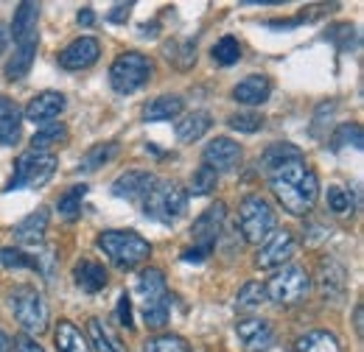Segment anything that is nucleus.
Instances as JSON below:
<instances>
[{"label": "nucleus", "instance_id": "1", "mask_svg": "<svg viewBox=\"0 0 364 352\" xmlns=\"http://www.w3.org/2000/svg\"><path fill=\"white\" fill-rule=\"evenodd\" d=\"M269 187H272L274 199L280 202V207L289 216L303 219L317 204L319 179L303 157L300 160H289V163L277 165L274 171H269Z\"/></svg>", "mask_w": 364, "mask_h": 352}, {"label": "nucleus", "instance_id": "2", "mask_svg": "<svg viewBox=\"0 0 364 352\" xmlns=\"http://www.w3.org/2000/svg\"><path fill=\"white\" fill-rule=\"evenodd\" d=\"M95 243L121 271H132L151 258V243L132 229H104L98 232Z\"/></svg>", "mask_w": 364, "mask_h": 352}, {"label": "nucleus", "instance_id": "3", "mask_svg": "<svg viewBox=\"0 0 364 352\" xmlns=\"http://www.w3.org/2000/svg\"><path fill=\"white\" fill-rule=\"evenodd\" d=\"M143 213L160 224H177L188 213V193L171 179L154 182L143 199Z\"/></svg>", "mask_w": 364, "mask_h": 352}, {"label": "nucleus", "instance_id": "4", "mask_svg": "<svg viewBox=\"0 0 364 352\" xmlns=\"http://www.w3.org/2000/svg\"><path fill=\"white\" fill-rule=\"evenodd\" d=\"M9 308L17 324L26 330V336H40L48 330V305L46 297L31 285H17L9 291Z\"/></svg>", "mask_w": 364, "mask_h": 352}, {"label": "nucleus", "instance_id": "5", "mask_svg": "<svg viewBox=\"0 0 364 352\" xmlns=\"http://www.w3.org/2000/svg\"><path fill=\"white\" fill-rule=\"evenodd\" d=\"M264 291H267V299H272L274 305L291 308L311 294V277L303 265H283L277 274L269 277Z\"/></svg>", "mask_w": 364, "mask_h": 352}, {"label": "nucleus", "instance_id": "6", "mask_svg": "<svg viewBox=\"0 0 364 352\" xmlns=\"http://www.w3.org/2000/svg\"><path fill=\"white\" fill-rule=\"evenodd\" d=\"M238 226L244 241L250 243H264L274 229V207L272 202H267L258 193H250L241 199L238 204Z\"/></svg>", "mask_w": 364, "mask_h": 352}, {"label": "nucleus", "instance_id": "7", "mask_svg": "<svg viewBox=\"0 0 364 352\" xmlns=\"http://www.w3.org/2000/svg\"><path fill=\"white\" fill-rule=\"evenodd\" d=\"M149 82H151V62H149V56H143L137 50L121 53L109 67V84L121 95H132L146 87Z\"/></svg>", "mask_w": 364, "mask_h": 352}, {"label": "nucleus", "instance_id": "8", "mask_svg": "<svg viewBox=\"0 0 364 352\" xmlns=\"http://www.w3.org/2000/svg\"><path fill=\"white\" fill-rule=\"evenodd\" d=\"M56 174V157L28 151L14 163V174L6 185V193H14L20 187H43Z\"/></svg>", "mask_w": 364, "mask_h": 352}, {"label": "nucleus", "instance_id": "9", "mask_svg": "<svg viewBox=\"0 0 364 352\" xmlns=\"http://www.w3.org/2000/svg\"><path fill=\"white\" fill-rule=\"evenodd\" d=\"M297 252V241L289 229H272L269 238L261 243L258 255H255V265L258 268H277L286 265Z\"/></svg>", "mask_w": 364, "mask_h": 352}, {"label": "nucleus", "instance_id": "10", "mask_svg": "<svg viewBox=\"0 0 364 352\" xmlns=\"http://www.w3.org/2000/svg\"><path fill=\"white\" fill-rule=\"evenodd\" d=\"M235 339L244 352H267L274 344V330L267 319L244 316L235 321Z\"/></svg>", "mask_w": 364, "mask_h": 352}, {"label": "nucleus", "instance_id": "11", "mask_svg": "<svg viewBox=\"0 0 364 352\" xmlns=\"http://www.w3.org/2000/svg\"><path fill=\"white\" fill-rule=\"evenodd\" d=\"M228 219V204L225 202H216L210 204L199 219L193 221L191 226V238H193V246H205V249H216V241L222 235V226Z\"/></svg>", "mask_w": 364, "mask_h": 352}, {"label": "nucleus", "instance_id": "12", "mask_svg": "<svg viewBox=\"0 0 364 352\" xmlns=\"http://www.w3.org/2000/svg\"><path fill=\"white\" fill-rule=\"evenodd\" d=\"M202 160H205L202 165L213 168L216 174H228V171H235L241 163V145L232 137H216L205 145Z\"/></svg>", "mask_w": 364, "mask_h": 352}, {"label": "nucleus", "instance_id": "13", "mask_svg": "<svg viewBox=\"0 0 364 352\" xmlns=\"http://www.w3.org/2000/svg\"><path fill=\"white\" fill-rule=\"evenodd\" d=\"M98 56H101L98 40L95 37H79V40H73V43L59 53V67L62 70H70V73L87 70V67H92L98 62Z\"/></svg>", "mask_w": 364, "mask_h": 352}, {"label": "nucleus", "instance_id": "14", "mask_svg": "<svg viewBox=\"0 0 364 352\" xmlns=\"http://www.w3.org/2000/svg\"><path fill=\"white\" fill-rule=\"evenodd\" d=\"M65 106H68V101H65V95L62 92H53V89H46V92H40V95H34L31 101H28V106H26V118L31 121V123H50V121H56L62 112H65Z\"/></svg>", "mask_w": 364, "mask_h": 352}, {"label": "nucleus", "instance_id": "15", "mask_svg": "<svg viewBox=\"0 0 364 352\" xmlns=\"http://www.w3.org/2000/svg\"><path fill=\"white\" fill-rule=\"evenodd\" d=\"M37 23H40V6L37 3H20L17 6V11H14V20H11V40L17 45H26V43H34V40H40L37 37Z\"/></svg>", "mask_w": 364, "mask_h": 352}, {"label": "nucleus", "instance_id": "16", "mask_svg": "<svg viewBox=\"0 0 364 352\" xmlns=\"http://www.w3.org/2000/svg\"><path fill=\"white\" fill-rule=\"evenodd\" d=\"M272 95V82L267 76H247L232 87V98L244 106H261Z\"/></svg>", "mask_w": 364, "mask_h": 352}, {"label": "nucleus", "instance_id": "17", "mask_svg": "<svg viewBox=\"0 0 364 352\" xmlns=\"http://www.w3.org/2000/svg\"><path fill=\"white\" fill-rule=\"evenodd\" d=\"M23 134V112L9 98L0 95V145H17Z\"/></svg>", "mask_w": 364, "mask_h": 352}, {"label": "nucleus", "instance_id": "18", "mask_svg": "<svg viewBox=\"0 0 364 352\" xmlns=\"http://www.w3.org/2000/svg\"><path fill=\"white\" fill-rule=\"evenodd\" d=\"M154 182H157V179H154V174H149V171H127V174H121L115 179L112 193H115L118 199H129V202L146 199V193L151 190Z\"/></svg>", "mask_w": 364, "mask_h": 352}, {"label": "nucleus", "instance_id": "19", "mask_svg": "<svg viewBox=\"0 0 364 352\" xmlns=\"http://www.w3.org/2000/svg\"><path fill=\"white\" fill-rule=\"evenodd\" d=\"M73 280L85 294H98V291L107 288V268L92 258H82L73 265Z\"/></svg>", "mask_w": 364, "mask_h": 352}, {"label": "nucleus", "instance_id": "20", "mask_svg": "<svg viewBox=\"0 0 364 352\" xmlns=\"http://www.w3.org/2000/svg\"><path fill=\"white\" fill-rule=\"evenodd\" d=\"M46 229H48V210L40 207V210H34L28 219H23L14 226V241L20 246H40L46 241Z\"/></svg>", "mask_w": 364, "mask_h": 352}, {"label": "nucleus", "instance_id": "21", "mask_svg": "<svg viewBox=\"0 0 364 352\" xmlns=\"http://www.w3.org/2000/svg\"><path fill=\"white\" fill-rule=\"evenodd\" d=\"M348 274L336 260H322L319 263V288L325 294V299H342L345 288H348Z\"/></svg>", "mask_w": 364, "mask_h": 352}, {"label": "nucleus", "instance_id": "22", "mask_svg": "<svg viewBox=\"0 0 364 352\" xmlns=\"http://www.w3.org/2000/svg\"><path fill=\"white\" fill-rule=\"evenodd\" d=\"M182 106H185V101H182L180 95H157L154 101H149L143 106V121H149V123L174 121L182 112Z\"/></svg>", "mask_w": 364, "mask_h": 352}, {"label": "nucleus", "instance_id": "23", "mask_svg": "<svg viewBox=\"0 0 364 352\" xmlns=\"http://www.w3.org/2000/svg\"><path fill=\"white\" fill-rule=\"evenodd\" d=\"M210 126H213L210 112L193 109V112H188L185 118L177 121V137H180L182 143H193V140H202L205 134L210 132Z\"/></svg>", "mask_w": 364, "mask_h": 352}, {"label": "nucleus", "instance_id": "24", "mask_svg": "<svg viewBox=\"0 0 364 352\" xmlns=\"http://www.w3.org/2000/svg\"><path fill=\"white\" fill-rule=\"evenodd\" d=\"M87 336H90V344L95 347V352H127L124 341L112 333V327L101 319H90L87 321Z\"/></svg>", "mask_w": 364, "mask_h": 352}, {"label": "nucleus", "instance_id": "25", "mask_svg": "<svg viewBox=\"0 0 364 352\" xmlns=\"http://www.w3.org/2000/svg\"><path fill=\"white\" fill-rule=\"evenodd\" d=\"M37 45H40V40L17 45L14 56L6 62V79H9V82H20V79L28 76V70H31V65H34V56H37Z\"/></svg>", "mask_w": 364, "mask_h": 352}, {"label": "nucleus", "instance_id": "26", "mask_svg": "<svg viewBox=\"0 0 364 352\" xmlns=\"http://www.w3.org/2000/svg\"><path fill=\"white\" fill-rule=\"evenodd\" d=\"M53 341H56V350L59 352H90V344L85 341L82 330H79L73 321H68V319H62V321L56 324Z\"/></svg>", "mask_w": 364, "mask_h": 352}, {"label": "nucleus", "instance_id": "27", "mask_svg": "<svg viewBox=\"0 0 364 352\" xmlns=\"http://www.w3.org/2000/svg\"><path fill=\"white\" fill-rule=\"evenodd\" d=\"M294 352H342L339 339L328 330H309L294 341Z\"/></svg>", "mask_w": 364, "mask_h": 352}, {"label": "nucleus", "instance_id": "28", "mask_svg": "<svg viewBox=\"0 0 364 352\" xmlns=\"http://www.w3.org/2000/svg\"><path fill=\"white\" fill-rule=\"evenodd\" d=\"M137 291L143 299H157V297H166L168 294V285H166V274L160 268H143L140 277H137Z\"/></svg>", "mask_w": 364, "mask_h": 352}, {"label": "nucleus", "instance_id": "29", "mask_svg": "<svg viewBox=\"0 0 364 352\" xmlns=\"http://www.w3.org/2000/svg\"><path fill=\"white\" fill-rule=\"evenodd\" d=\"M168 316H171V299H168V294L166 297H157V299H143V321L151 330L166 327L168 324Z\"/></svg>", "mask_w": 364, "mask_h": 352}, {"label": "nucleus", "instance_id": "30", "mask_svg": "<svg viewBox=\"0 0 364 352\" xmlns=\"http://www.w3.org/2000/svg\"><path fill=\"white\" fill-rule=\"evenodd\" d=\"M85 196H87V185H76V187L65 190V193L59 196V202H56L59 216L65 221L79 219V216H82V202H85Z\"/></svg>", "mask_w": 364, "mask_h": 352}, {"label": "nucleus", "instance_id": "31", "mask_svg": "<svg viewBox=\"0 0 364 352\" xmlns=\"http://www.w3.org/2000/svg\"><path fill=\"white\" fill-rule=\"evenodd\" d=\"M68 140V129L62 123H46L43 129H37V134L31 137V151L37 154H48V148L59 145Z\"/></svg>", "mask_w": 364, "mask_h": 352}, {"label": "nucleus", "instance_id": "32", "mask_svg": "<svg viewBox=\"0 0 364 352\" xmlns=\"http://www.w3.org/2000/svg\"><path fill=\"white\" fill-rule=\"evenodd\" d=\"M115 154H118V143H98V145H92L90 151L82 157L79 171H98L109 160H115Z\"/></svg>", "mask_w": 364, "mask_h": 352}, {"label": "nucleus", "instance_id": "33", "mask_svg": "<svg viewBox=\"0 0 364 352\" xmlns=\"http://www.w3.org/2000/svg\"><path fill=\"white\" fill-rule=\"evenodd\" d=\"M300 157H303V154H300L297 145H291V143H274V145H269V148L264 151L261 163H264L267 171H274L277 165H283V163H289V160H300Z\"/></svg>", "mask_w": 364, "mask_h": 352}, {"label": "nucleus", "instance_id": "34", "mask_svg": "<svg viewBox=\"0 0 364 352\" xmlns=\"http://www.w3.org/2000/svg\"><path fill=\"white\" fill-rule=\"evenodd\" d=\"M143 352H191V344L177 336V333H163V336H151L143 341Z\"/></svg>", "mask_w": 364, "mask_h": 352}, {"label": "nucleus", "instance_id": "35", "mask_svg": "<svg viewBox=\"0 0 364 352\" xmlns=\"http://www.w3.org/2000/svg\"><path fill=\"white\" fill-rule=\"evenodd\" d=\"M325 202H328V210L333 216H350L353 213V193L348 187H342V185H331Z\"/></svg>", "mask_w": 364, "mask_h": 352}, {"label": "nucleus", "instance_id": "36", "mask_svg": "<svg viewBox=\"0 0 364 352\" xmlns=\"http://www.w3.org/2000/svg\"><path fill=\"white\" fill-rule=\"evenodd\" d=\"M210 56H213V62H216V65L230 67V65H235V62L241 59V43L228 34V37H222L219 43L210 48Z\"/></svg>", "mask_w": 364, "mask_h": 352}, {"label": "nucleus", "instance_id": "37", "mask_svg": "<svg viewBox=\"0 0 364 352\" xmlns=\"http://www.w3.org/2000/svg\"><path fill=\"white\" fill-rule=\"evenodd\" d=\"M166 59L174 65V67H180V70H188V67H193V62H196V43L193 40H182V43H174L166 48Z\"/></svg>", "mask_w": 364, "mask_h": 352}, {"label": "nucleus", "instance_id": "38", "mask_svg": "<svg viewBox=\"0 0 364 352\" xmlns=\"http://www.w3.org/2000/svg\"><path fill=\"white\" fill-rule=\"evenodd\" d=\"M364 143V134H362V126L359 123H342L336 132H333V137H331V148H362Z\"/></svg>", "mask_w": 364, "mask_h": 352}, {"label": "nucleus", "instance_id": "39", "mask_svg": "<svg viewBox=\"0 0 364 352\" xmlns=\"http://www.w3.org/2000/svg\"><path fill=\"white\" fill-rule=\"evenodd\" d=\"M216 185H219V174L208 165H199L191 176V193L193 196H210L216 190Z\"/></svg>", "mask_w": 364, "mask_h": 352}, {"label": "nucleus", "instance_id": "40", "mask_svg": "<svg viewBox=\"0 0 364 352\" xmlns=\"http://www.w3.org/2000/svg\"><path fill=\"white\" fill-rule=\"evenodd\" d=\"M325 40L333 43L339 50H350V48H356V43H359L356 28H353L350 23H336V26H331V28L325 31Z\"/></svg>", "mask_w": 364, "mask_h": 352}, {"label": "nucleus", "instance_id": "41", "mask_svg": "<svg viewBox=\"0 0 364 352\" xmlns=\"http://www.w3.org/2000/svg\"><path fill=\"white\" fill-rule=\"evenodd\" d=\"M264 302H267V291H264L261 282H247V285H241V291H238V297H235V305L241 310H255V308H261Z\"/></svg>", "mask_w": 364, "mask_h": 352}, {"label": "nucleus", "instance_id": "42", "mask_svg": "<svg viewBox=\"0 0 364 352\" xmlns=\"http://www.w3.org/2000/svg\"><path fill=\"white\" fill-rule=\"evenodd\" d=\"M228 126L241 134H255L264 129V115L258 112H235L228 118Z\"/></svg>", "mask_w": 364, "mask_h": 352}, {"label": "nucleus", "instance_id": "43", "mask_svg": "<svg viewBox=\"0 0 364 352\" xmlns=\"http://www.w3.org/2000/svg\"><path fill=\"white\" fill-rule=\"evenodd\" d=\"M0 265H6V268H40V260L20 252V249L6 246V249H0Z\"/></svg>", "mask_w": 364, "mask_h": 352}, {"label": "nucleus", "instance_id": "44", "mask_svg": "<svg viewBox=\"0 0 364 352\" xmlns=\"http://www.w3.org/2000/svg\"><path fill=\"white\" fill-rule=\"evenodd\" d=\"M118 319H121V327L132 330L135 321H132V302H129V294H121L118 297Z\"/></svg>", "mask_w": 364, "mask_h": 352}, {"label": "nucleus", "instance_id": "45", "mask_svg": "<svg viewBox=\"0 0 364 352\" xmlns=\"http://www.w3.org/2000/svg\"><path fill=\"white\" fill-rule=\"evenodd\" d=\"M210 255H213V249H205V246H188V249L182 252V260H185V263H205Z\"/></svg>", "mask_w": 364, "mask_h": 352}, {"label": "nucleus", "instance_id": "46", "mask_svg": "<svg viewBox=\"0 0 364 352\" xmlns=\"http://www.w3.org/2000/svg\"><path fill=\"white\" fill-rule=\"evenodd\" d=\"M14 350L17 352H46L37 341H34V339H31V336H20V339L14 341Z\"/></svg>", "mask_w": 364, "mask_h": 352}, {"label": "nucleus", "instance_id": "47", "mask_svg": "<svg viewBox=\"0 0 364 352\" xmlns=\"http://www.w3.org/2000/svg\"><path fill=\"white\" fill-rule=\"evenodd\" d=\"M129 9H132V3H121V6H115L112 14H109V23H127Z\"/></svg>", "mask_w": 364, "mask_h": 352}, {"label": "nucleus", "instance_id": "48", "mask_svg": "<svg viewBox=\"0 0 364 352\" xmlns=\"http://www.w3.org/2000/svg\"><path fill=\"white\" fill-rule=\"evenodd\" d=\"M76 20H79V26H92L95 23V14H92V9H82Z\"/></svg>", "mask_w": 364, "mask_h": 352}, {"label": "nucleus", "instance_id": "49", "mask_svg": "<svg viewBox=\"0 0 364 352\" xmlns=\"http://www.w3.org/2000/svg\"><path fill=\"white\" fill-rule=\"evenodd\" d=\"M362 305H356V310H353V321H356V333L362 336Z\"/></svg>", "mask_w": 364, "mask_h": 352}, {"label": "nucleus", "instance_id": "50", "mask_svg": "<svg viewBox=\"0 0 364 352\" xmlns=\"http://www.w3.org/2000/svg\"><path fill=\"white\" fill-rule=\"evenodd\" d=\"M0 352H11V339L0 330Z\"/></svg>", "mask_w": 364, "mask_h": 352}, {"label": "nucleus", "instance_id": "51", "mask_svg": "<svg viewBox=\"0 0 364 352\" xmlns=\"http://www.w3.org/2000/svg\"><path fill=\"white\" fill-rule=\"evenodd\" d=\"M6 45H9V31H6V26H0V53L6 50Z\"/></svg>", "mask_w": 364, "mask_h": 352}, {"label": "nucleus", "instance_id": "52", "mask_svg": "<svg viewBox=\"0 0 364 352\" xmlns=\"http://www.w3.org/2000/svg\"><path fill=\"white\" fill-rule=\"evenodd\" d=\"M140 31H143V37H146V40H149V37H157V34H154V31H157V23H151V26H143Z\"/></svg>", "mask_w": 364, "mask_h": 352}]
</instances>
